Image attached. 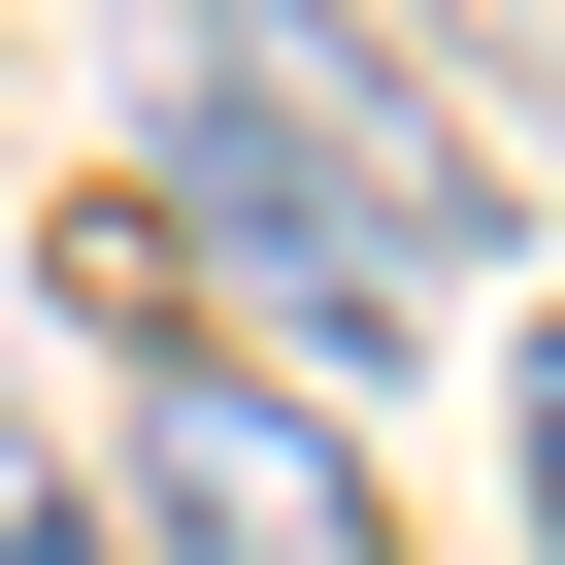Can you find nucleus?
Masks as SVG:
<instances>
[{
	"instance_id": "nucleus-3",
	"label": "nucleus",
	"mask_w": 565,
	"mask_h": 565,
	"mask_svg": "<svg viewBox=\"0 0 565 565\" xmlns=\"http://www.w3.org/2000/svg\"><path fill=\"white\" fill-rule=\"evenodd\" d=\"M499 433H532V532H565V333H532V399H499Z\"/></svg>"
},
{
	"instance_id": "nucleus-1",
	"label": "nucleus",
	"mask_w": 565,
	"mask_h": 565,
	"mask_svg": "<svg viewBox=\"0 0 565 565\" xmlns=\"http://www.w3.org/2000/svg\"><path fill=\"white\" fill-rule=\"evenodd\" d=\"M134 200L200 266H266L300 333H399L433 266H499V167L333 34V0H167V34H134Z\"/></svg>"
},
{
	"instance_id": "nucleus-4",
	"label": "nucleus",
	"mask_w": 565,
	"mask_h": 565,
	"mask_svg": "<svg viewBox=\"0 0 565 565\" xmlns=\"http://www.w3.org/2000/svg\"><path fill=\"white\" fill-rule=\"evenodd\" d=\"M0 565H100V532H67V499H34V466H0Z\"/></svg>"
},
{
	"instance_id": "nucleus-2",
	"label": "nucleus",
	"mask_w": 565,
	"mask_h": 565,
	"mask_svg": "<svg viewBox=\"0 0 565 565\" xmlns=\"http://www.w3.org/2000/svg\"><path fill=\"white\" fill-rule=\"evenodd\" d=\"M134 499H167L200 565H366L333 399H266V366H200V333H134Z\"/></svg>"
}]
</instances>
